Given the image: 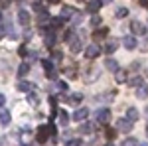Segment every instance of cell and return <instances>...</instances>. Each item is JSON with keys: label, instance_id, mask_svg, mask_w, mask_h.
<instances>
[{"label": "cell", "instance_id": "4fadbf2b", "mask_svg": "<svg viewBox=\"0 0 148 146\" xmlns=\"http://www.w3.org/2000/svg\"><path fill=\"white\" fill-rule=\"evenodd\" d=\"M107 34H109V28H99V30L93 32V38H95V40H105Z\"/></svg>", "mask_w": 148, "mask_h": 146}, {"label": "cell", "instance_id": "4316f807", "mask_svg": "<svg viewBox=\"0 0 148 146\" xmlns=\"http://www.w3.org/2000/svg\"><path fill=\"white\" fill-rule=\"evenodd\" d=\"M121 146H138V142H136V138H125Z\"/></svg>", "mask_w": 148, "mask_h": 146}, {"label": "cell", "instance_id": "9c48e42d", "mask_svg": "<svg viewBox=\"0 0 148 146\" xmlns=\"http://www.w3.org/2000/svg\"><path fill=\"white\" fill-rule=\"evenodd\" d=\"M116 45H119L116 40H107V42H105V47H103L101 51H105V53H113L114 49H116Z\"/></svg>", "mask_w": 148, "mask_h": 146}, {"label": "cell", "instance_id": "7c38bea8", "mask_svg": "<svg viewBox=\"0 0 148 146\" xmlns=\"http://www.w3.org/2000/svg\"><path fill=\"white\" fill-rule=\"evenodd\" d=\"M56 38H57V36L53 34V30H47V32H46V45H47V47H53Z\"/></svg>", "mask_w": 148, "mask_h": 146}, {"label": "cell", "instance_id": "7402d4cb", "mask_svg": "<svg viewBox=\"0 0 148 146\" xmlns=\"http://www.w3.org/2000/svg\"><path fill=\"white\" fill-rule=\"evenodd\" d=\"M28 71H30V65H28V63H22V65L18 67V77H20V79L26 77V75H28Z\"/></svg>", "mask_w": 148, "mask_h": 146}, {"label": "cell", "instance_id": "bcb514c9", "mask_svg": "<svg viewBox=\"0 0 148 146\" xmlns=\"http://www.w3.org/2000/svg\"><path fill=\"white\" fill-rule=\"evenodd\" d=\"M146 114H148V107H146Z\"/></svg>", "mask_w": 148, "mask_h": 146}, {"label": "cell", "instance_id": "3957f363", "mask_svg": "<svg viewBox=\"0 0 148 146\" xmlns=\"http://www.w3.org/2000/svg\"><path fill=\"white\" fill-rule=\"evenodd\" d=\"M116 130H121V132L128 134V132L132 130V123H130L128 119H119V123H116Z\"/></svg>", "mask_w": 148, "mask_h": 146}, {"label": "cell", "instance_id": "603a6c76", "mask_svg": "<svg viewBox=\"0 0 148 146\" xmlns=\"http://www.w3.org/2000/svg\"><path fill=\"white\" fill-rule=\"evenodd\" d=\"M8 123H10V112H8V111H0V124L6 126Z\"/></svg>", "mask_w": 148, "mask_h": 146}, {"label": "cell", "instance_id": "5b68a950", "mask_svg": "<svg viewBox=\"0 0 148 146\" xmlns=\"http://www.w3.org/2000/svg\"><path fill=\"white\" fill-rule=\"evenodd\" d=\"M87 117H89V109H85V107H81L73 112V121H77V123H83Z\"/></svg>", "mask_w": 148, "mask_h": 146}, {"label": "cell", "instance_id": "d590c367", "mask_svg": "<svg viewBox=\"0 0 148 146\" xmlns=\"http://www.w3.org/2000/svg\"><path fill=\"white\" fill-rule=\"evenodd\" d=\"M57 89H59V91H65V89H67V85H65L63 81H57Z\"/></svg>", "mask_w": 148, "mask_h": 146}, {"label": "cell", "instance_id": "83f0119b", "mask_svg": "<svg viewBox=\"0 0 148 146\" xmlns=\"http://www.w3.org/2000/svg\"><path fill=\"white\" fill-rule=\"evenodd\" d=\"M57 114H59V123H61V124H67V121H69L67 112H65V111H59Z\"/></svg>", "mask_w": 148, "mask_h": 146}, {"label": "cell", "instance_id": "74e56055", "mask_svg": "<svg viewBox=\"0 0 148 146\" xmlns=\"http://www.w3.org/2000/svg\"><path fill=\"white\" fill-rule=\"evenodd\" d=\"M138 4H140L142 8H148V0H138Z\"/></svg>", "mask_w": 148, "mask_h": 146}, {"label": "cell", "instance_id": "52a82bcc", "mask_svg": "<svg viewBox=\"0 0 148 146\" xmlns=\"http://www.w3.org/2000/svg\"><path fill=\"white\" fill-rule=\"evenodd\" d=\"M47 136H49V130H47V126H40V128H38V134H36V140L44 144V142L47 140Z\"/></svg>", "mask_w": 148, "mask_h": 146}, {"label": "cell", "instance_id": "7a4b0ae2", "mask_svg": "<svg viewBox=\"0 0 148 146\" xmlns=\"http://www.w3.org/2000/svg\"><path fill=\"white\" fill-rule=\"evenodd\" d=\"M95 119H97V123H99V124H107L109 121H111V111H109V109H99Z\"/></svg>", "mask_w": 148, "mask_h": 146}, {"label": "cell", "instance_id": "60d3db41", "mask_svg": "<svg viewBox=\"0 0 148 146\" xmlns=\"http://www.w3.org/2000/svg\"><path fill=\"white\" fill-rule=\"evenodd\" d=\"M49 2H51V4H57V2H59V0H49Z\"/></svg>", "mask_w": 148, "mask_h": 146}, {"label": "cell", "instance_id": "484cf974", "mask_svg": "<svg viewBox=\"0 0 148 146\" xmlns=\"http://www.w3.org/2000/svg\"><path fill=\"white\" fill-rule=\"evenodd\" d=\"M71 22H73L75 26H77V24H81V22H83V16H81L79 12L75 10V12H73V16H71Z\"/></svg>", "mask_w": 148, "mask_h": 146}, {"label": "cell", "instance_id": "f1b7e54d", "mask_svg": "<svg viewBox=\"0 0 148 146\" xmlns=\"http://www.w3.org/2000/svg\"><path fill=\"white\" fill-rule=\"evenodd\" d=\"M18 89H20V91H30V89H32V83L22 81V83H18Z\"/></svg>", "mask_w": 148, "mask_h": 146}, {"label": "cell", "instance_id": "8992f818", "mask_svg": "<svg viewBox=\"0 0 148 146\" xmlns=\"http://www.w3.org/2000/svg\"><path fill=\"white\" fill-rule=\"evenodd\" d=\"M123 45H125L126 49H136L138 42H136L134 36H125V38H123Z\"/></svg>", "mask_w": 148, "mask_h": 146}, {"label": "cell", "instance_id": "d6986e66", "mask_svg": "<svg viewBox=\"0 0 148 146\" xmlns=\"http://www.w3.org/2000/svg\"><path fill=\"white\" fill-rule=\"evenodd\" d=\"M105 69H107V71H116V69H119V63H116V61H114V59H107V61H105Z\"/></svg>", "mask_w": 148, "mask_h": 146}, {"label": "cell", "instance_id": "8fae6325", "mask_svg": "<svg viewBox=\"0 0 148 146\" xmlns=\"http://www.w3.org/2000/svg\"><path fill=\"white\" fill-rule=\"evenodd\" d=\"M65 101H67L69 105H79V103L83 101V95H81V93H71Z\"/></svg>", "mask_w": 148, "mask_h": 146}, {"label": "cell", "instance_id": "d4e9b609", "mask_svg": "<svg viewBox=\"0 0 148 146\" xmlns=\"http://www.w3.org/2000/svg\"><path fill=\"white\" fill-rule=\"evenodd\" d=\"M142 83H144V81H142V77H132V79H128V85H130V87H138V85H142Z\"/></svg>", "mask_w": 148, "mask_h": 146}, {"label": "cell", "instance_id": "f546056e", "mask_svg": "<svg viewBox=\"0 0 148 146\" xmlns=\"http://www.w3.org/2000/svg\"><path fill=\"white\" fill-rule=\"evenodd\" d=\"M51 57H53V61H61V59H63V53H61L59 49H53V51H51Z\"/></svg>", "mask_w": 148, "mask_h": 146}, {"label": "cell", "instance_id": "2e32d148", "mask_svg": "<svg viewBox=\"0 0 148 146\" xmlns=\"http://www.w3.org/2000/svg\"><path fill=\"white\" fill-rule=\"evenodd\" d=\"M138 117H140V114H138V111L134 109V107H130V109L126 111V119H128L130 123H134V121H138Z\"/></svg>", "mask_w": 148, "mask_h": 146}, {"label": "cell", "instance_id": "30bf717a", "mask_svg": "<svg viewBox=\"0 0 148 146\" xmlns=\"http://www.w3.org/2000/svg\"><path fill=\"white\" fill-rule=\"evenodd\" d=\"M148 97V83H142L136 87V99H146Z\"/></svg>", "mask_w": 148, "mask_h": 146}, {"label": "cell", "instance_id": "836d02e7", "mask_svg": "<svg viewBox=\"0 0 148 146\" xmlns=\"http://www.w3.org/2000/svg\"><path fill=\"white\" fill-rule=\"evenodd\" d=\"M28 101H30V105H38V95H30Z\"/></svg>", "mask_w": 148, "mask_h": 146}, {"label": "cell", "instance_id": "ab89813d", "mask_svg": "<svg viewBox=\"0 0 148 146\" xmlns=\"http://www.w3.org/2000/svg\"><path fill=\"white\" fill-rule=\"evenodd\" d=\"M2 36H4V28L0 26V38H2Z\"/></svg>", "mask_w": 148, "mask_h": 146}, {"label": "cell", "instance_id": "8d00e7d4", "mask_svg": "<svg viewBox=\"0 0 148 146\" xmlns=\"http://www.w3.org/2000/svg\"><path fill=\"white\" fill-rule=\"evenodd\" d=\"M18 53H20L22 57H26V53H28V49H26V45H22V47L18 49Z\"/></svg>", "mask_w": 148, "mask_h": 146}, {"label": "cell", "instance_id": "4dcf8cb0", "mask_svg": "<svg viewBox=\"0 0 148 146\" xmlns=\"http://www.w3.org/2000/svg\"><path fill=\"white\" fill-rule=\"evenodd\" d=\"M65 146H83V142H81V138H71V140H67Z\"/></svg>", "mask_w": 148, "mask_h": 146}, {"label": "cell", "instance_id": "9a60e30c", "mask_svg": "<svg viewBox=\"0 0 148 146\" xmlns=\"http://www.w3.org/2000/svg\"><path fill=\"white\" fill-rule=\"evenodd\" d=\"M18 20H20L22 26H28V24H30V14H28L26 10H20L18 12Z\"/></svg>", "mask_w": 148, "mask_h": 146}, {"label": "cell", "instance_id": "1f68e13d", "mask_svg": "<svg viewBox=\"0 0 148 146\" xmlns=\"http://www.w3.org/2000/svg\"><path fill=\"white\" fill-rule=\"evenodd\" d=\"M107 130H109V132H107V136H109V140H113L114 136L119 134V130H114V128H107Z\"/></svg>", "mask_w": 148, "mask_h": 146}, {"label": "cell", "instance_id": "277c9868", "mask_svg": "<svg viewBox=\"0 0 148 146\" xmlns=\"http://www.w3.org/2000/svg\"><path fill=\"white\" fill-rule=\"evenodd\" d=\"M130 30H132V34H134V38H136V36H146V28H144L142 24L138 22V20H134V22H130Z\"/></svg>", "mask_w": 148, "mask_h": 146}, {"label": "cell", "instance_id": "ffe728a7", "mask_svg": "<svg viewBox=\"0 0 148 146\" xmlns=\"http://www.w3.org/2000/svg\"><path fill=\"white\" fill-rule=\"evenodd\" d=\"M69 47H71V53H79V51H81V42H79V38H75V40L69 44Z\"/></svg>", "mask_w": 148, "mask_h": 146}, {"label": "cell", "instance_id": "d6a6232c", "mask_svg": "<svg viewBox=\"0 0 148 146\" xmlns=\"http://www.w3.org/2000/svg\"><path fill=\"white\" fill-rule=\"evenodd\" d=\"M126 14H128V10H126V8H119V10H116V16H119V18H125Z\"/></svg>", "mask_w": 148, "mask_h": 146}, {"label": "cell", "instance_id": "7bdbcfd3", "mask_svg": "<svg viewBox=\"0 0 148 146\" xmlns=\"http://www.w3.org/2000/svg\"><path fill=\"white\" fill-rule=\"evenodd\" d=\"M105 146H114V144H113V142H109V144H105Z\"/></svg>", "mask_w": 148, "mask_h": 146}, {"label": "cell", "instance_id": "f6af8a7d", "mask_svg": "<svg viewBox=\"0 0 148 146\" xmlns=\"http://www.w3.org/2000/svg\"><path fill=\"white\" fill-rule=\"evenodd\" d=\"M146 134H148V124H146Z\"/></svg>", "mask_w": 148, "mask_h": 146}, {"label": "cell", "instance_id": "ba28073f", "mask_svg": "<svg viewBox=\"0 0 148 146\" xmlns=\"http://www.w3.org/2000/svg\"><path fill=\"white\" fill-rule=\"evenodd\" d=\"M101 6H103L101 0H89V4H87V10L91 12V14H97V12L101 10Z\"/></svg>", "mask_w": 148, "mask_h": 146}, {"label": "cell", "instance_id": "44dd1931", "mask_svg": "<svg viewBox=\"0 0 148 146\" xmlns=\"http://www.w3.org/2000/svg\"><path fill=\"white\" fill-rule=\"evenodd\" d=\"M42 67H44V71H46V75H47V73L53 71V63H51L49 59H42Z\"/></svg>", "mask_w": 148, "mask_h": 146}, {"label": "cell", "instance_id": "e575fe53", "mask_svg": "<svg viewBox=\"0 0 148 146\" xmlns=\"http://www.w3.org/2000/svg\"><path fill=\"white\" fill-rule=\"evenodd\" d=\"M91 24H93V26H99V24H101V18H99V16H93V18H91Z\"/></svg>", "mask_w": 148, "mask_h": 146}, {"label": "cell", "instance_id": "5bb4252c", "mask_svg": "<svg viewBox=\"0 0 148 146\" xmlns=\"http://www.w3.org/2000/svg\"><path fill=\"white\" fill-rule=\"evenodd\" d=\"M114 79H116V83H126V81H128V77H126V71H123V69H116V71H114Z\"/></svg>", "mask_w": 148, "mask_h": 146}, {"label": "cell", "instance_id": "6da1fadb", "mask_svg": "<svg viewBox=\"0 0 148 146\" xmlns=\"http://www.w3.org/2000/svg\"><path fill=\"white\" fill-rule=\"evenodd\" d=\"M83 51H85V57H87V59H95V57L101 56V47L97 44H89Z\"/></svg>", "mask_w": 148, "mask_h": 146}, {"label": "cell", "instance_id": "ac0fdd59", "mask_svg": "<svg viewBox=\"0 0 148 146\" xmlns=\"http://www.w3.org/2000/svg\"><path fill=\"white\" fill-rule=\"evenodd\" d=\"M38 20H40V28H42V26H46V24L49 22V20H51V16H49V14H47V12L44 10V12H40V16H38Z\"/></svg>", "mask_w": 148, "mask_h": 146}, {"label": "cell", "instance_id": "f35d334b", "mask_svg": "<svg viewBox=\"0 0 148 146\" xmlns=\"http://www.w3.org/2000/svg\"><path fill=\"white\" fill-rule=\"evenodd\" d=\"M4 103H6V97H4V95H2V93H0V107H2V105H4Z\"/></svg>", "mask_w": 148, "mask_h": 146}, {"label": "cell", "instance_id": "cb8c5ba5", "mask_svg": "<svg viewBox=\"0 0 148 146\" xmlns=\"http://www.w3.org/2000/svg\"><path fill=\"white\" fill-rule=\"evenodd\" d=\"M79 132H83V134H91V132H93V124H91V123H85V124H81Z\"/></svg>", "mask_w": 148, "mask_h": 146}, {"label": "cell", "instance_id": "e0dca14e", "mask_svg": "<svg viewBox=\"0 0 148 146\" xmlns=\"http://www.w3.org/2000/svg\"><path fill=\"white\" fill-rule=\"evenodd\" d=\"M73 12H75V10H73L71 6H63V10H61V16H59V18L65 22L67 18H71V16H73Z\"/></svg>", "mask_w": 148, "mask_h": 146}, {"label": "cell", "instance_id": "b9f144b4", "mask_svg": "<svg viewBox=\"0 0 148 146\" xmlns=\"http://www.w3.org/2000/svg\"><path fill=\"white\" fill-rule=\"evenodd\" d=\"M138 146H148V142H142V144H138Z\"/></svg>", "mask_w": 148, "mask_h": 146}, {"label": "cell", "instance_id": "ee69618b", "mask_svg": "<svg viewBox=\"0 0 148 146\" xmlns=\"http://www.w3.org/2000/svg\"><path fill=\"white\" fill-rule=\"evenodd\" d=\"M101 2H111V0H101Z\"/></svg>", "mask_w": 148, "mask_h": 146}]
</instances>
